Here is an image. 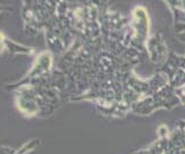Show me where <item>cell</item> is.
I'll list each match as a JSON object with an SVG mask.
<instances>
[{
	"label": "cell",
	"instance_id": "6da1fadb",
	"mask_svg": "<svg viewBox=\"0 0 185 154\" xmlns=\"http://www.w3.org/2000/svg\"><path fill=\"white\" fill-rule=\"evenodd\" d=\"M2 39V35H1V34H0V40Z\"/></svg>",
	"mask_w": 185,
	"mask_h": 154
}]
</instances>
